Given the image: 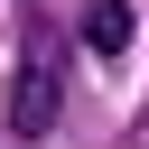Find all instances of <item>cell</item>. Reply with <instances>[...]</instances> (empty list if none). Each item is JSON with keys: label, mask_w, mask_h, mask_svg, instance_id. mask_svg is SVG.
Masks as SVG:
<instances>
[{"label": "cell", "mask_w": 149, "mask_h": 149, "mask_svg": "<svg viewBox=\"0 0 149 149\" xmlns=\"http://www.w3.org/2000/svg\"><path fill=\"white\" fill-rule=\"evenodd\" d=\"M65 121V74H56V37L28 19L19 37V74H9V140H47Z\"/></svg>", "instance_id": "1"}, {"label": "cell", "mask_w": 149, "mask_h": 149, "mask_svg": "<svg viewBox=\"0 0 149 149\" xmlns=\"http://www.w3.org/2000/svg\"><path fill=\"white\" fill-rule=\"evenodd\" d=\"M130 37H140V9H130V0H93V9H84V47H93V56H112V65H121V56H130Z\"/></svg>", "instance_id": "2"}]
</instances>
